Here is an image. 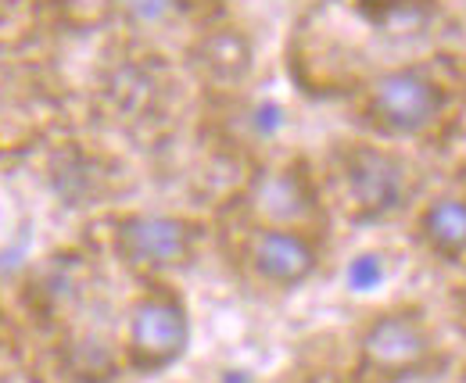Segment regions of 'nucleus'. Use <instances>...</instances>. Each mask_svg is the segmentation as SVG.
<instances>
[{"instance_id": "11", "label": "nucleus", "mask_w": 466, "mask_h": 383, "mask_svg": "<svg viewBox=\"0 0 466 383\" xmlns=\"http://www.w3.org/2000/svg\"><path fill=\"white\" fill-rule=\"evenodd\" d=\"M280 126H284V111L277 108V105H262V108H258V115H255V129H258V133L269 136V133H277Z\"/></svg>"}, {"instance_id": "4", "label": "nucleus", "mask_w": 466, "mask_h": 383, "mask_svg": "<svg viewBox=\"0 0 466 383\" xmlns=\"http://www.w3.org/2000/svg\"><path fill=\"white\" fill-rule=\"evenodd\" d=\"M345 190L351 208L366 219L388 216L406 197V168L395 155L377 147H355L345 158Z\"/></svg>"}, {"instance_id": "10", "label": "nucleus", "mask_w": 466, "mask_h": 383, "mask_svg": "<svg viewBox=\"0 0 466 383\" xmlns=\"http://www.w3.org/2000/svg\"><path fill=\"white\" fill-rule=\"evenodd\" d=\"M137 22H162L176 7V0H118Z\"/></svg>"}, {"instance_id": "9", "label": "nucleus", "mask_w": 466, "mask_h": 383, "mask_svg": "<svg viewBox=\"0 0 466 383\" xmlns=\"http://www.w3.org/2000/svg\"><path fill=\"white\" fill-rule=\"evenodd\" d=\"M384 276H388L384 258L373 255V251H362V255H355V258L349 262L345 279H349V287L355 290V294H370V290H377V287L384 283Z\"/></svg>"}, {"instance_id": "5", "label": "nucleus", "mask_w": 466, "mask_h": 383, "mask_svg": "<svg viewBox=\"0 0 466 383\" xmlns=\"http://www.w3.org/2000/svg\"><path fill=\"white\" fill-rule=\"evenodd\" d=\"M248 262L258 279L277 287H298L319 266L316 244L294 226H262L248 240Z\"/></svg>"}, {"instance_id": "2", "label": "nucleus", "mask_w": 466, "mask_h": 383, "mask_svg": "<svg viewBox=\"0 0 466 383\" xmlns=\"http://www.w3.org/2000/svg\"><path fill=\"white\" fill-rule=\"evenodd\" d=\"M116 251L133 269L166 273L190 258L194 229L173 216H126L116 226Z\"/></svg>"}, {"instance_id": "8", "label": "nucleus", "mask_w": 466, "mask_h": 383, "mask_svg": "<svg viewBox=\"0 0 466 383\" xmlns=\"http://www.w3.org/2000/svg\"><path fill=\"white\" fill-rule=\"evenodd\" d=\"M423 240L441 255H466V201L438 197L420 216Z\"/></svg>"}, {"instance_id": "6", "label": "nucleus", "mask_w": 466, "mask_h": 383, "mask_svg": "<svg viewBox=\"0 0 466 383\" xmlns=\"http://www.w3.org/2000/svg\"><path fill=\"white\" fill-rule=\"evenodd\" d=\"M359 348L366 366L380 373H406L431 355V333L412 312H384L366 327Z\"/></svg>"}, {"instance_id": "7", "label": "nucleus", "mask_w": 466, "mask_h": 383, "mask_svg": "<svg viewBox=\"0 0 466 383\" xmlns=\"http://www.w3.org/2000/svg\"><path fill=\"white\" fill-rule=\"evenodd\" d=\"M251 212L266 226H294L316 216V190L298 168H266L251 183Z\"/></svg>"}, {"instance_id": "12", "label": "nucleus", "mask_w": 466, "mask_h": 383, "mask_svg": "<svg viewBox=\"0 0 466 383\" xmlns=\"http://www.w3.org/2000/svg\"><path fill=\"white\" fill-rule=\"evenodd\" d=\"M227 383H248V377H227Z\"/></svg>"}, {"instance_id": "3", "label": "nucleus", "mask_w": 466, "mask_h": 383, "mask_svg": "<svg viewBox=\"0 0 466 383\" xmlns=\"http://www.w3.org/2000/svg\"><path fill=\"white\" fill-rule=\"evenodd\" d=\"M190 319L173 294H147L129 312V351L144 369H162L187 351Z\"/></svg>"}, {"instance_id": "1", "label": "nucleus", "mask_w": 466, "mask_h": 383, "mask_svg": "<svg viewBox=\"0 0 466 383\" xmlns=\"http://www.w3.org/2000/svg\"><path fill=\"white\" fill-rule=\"evenodd\" d=\"M441 86L416 68L388 72L370 90V118L388 133H420L441 118Z\"/></svg>"}]
</instances>
